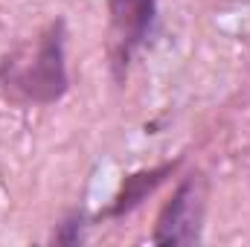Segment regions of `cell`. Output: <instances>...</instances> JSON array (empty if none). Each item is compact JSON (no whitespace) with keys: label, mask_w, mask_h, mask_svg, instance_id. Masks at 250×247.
Returning a JSON list of instances; mask_svg holds the SVG:
<instances>
[{"label":"cell","mask_w":250,"mask_h":247,"mask_svg":"<svg viewBox=\"0 0 250 247\" xmlns=\"http://www.w3.org/2000/svg\"><path fill=\"white\" fill-rule=\"evenodd\" d=\"M84 227H87L84 215L82 212H70L59 224V230L53 233V242H59V245H79V242H84Z\"/></svg>","instance_id":"cell-5"},{"label":"cell","mask_w":250,"mask_h":247,"mask_svg":"<svg viewBox=\"0 0 250 247\" xmlns=\"http://www.w3.org/2000/svg\"><path fill=\"white\" fill-rule=\"evenodd\" d=\"M204 218H207V178L201 172H192L163 204L151 230V242L154 245H198L204 239Z\"/></svg>","instance_id":"cell-2"},{"label":"cell","mask_w":250,"mask_h":247,"mask_svg":"<svg viewBox=\"0 0 250 247\" xmlns=\"http://www.w3.org/2000/svg\"><path fill=\"white\" fill-rule=\"evenodd\" d=\"M178 166H181V157H178V160H169V163H160V166H154V169H143V172L128 175L123 181V189L117 192L114 204L105 209L102 218H123L128 212H134L166 178H172V175L178 172Z\"/></svg>","instance_id":"cell-4"},{"label":"cell","mask_w":250,"mask_h":247,"mask_svg":"<svg viewBox=\"0 0 250 247\" xmlns=\"http://www.w3.org/2000/svg\"><path fill=\"white\" fill-rule=\"evenodd\" d=\"M108 3V26H111V70L114 79L125 82L128 64L137 56V50L146 47V41L154 32L157 21V0H105Z\"/></svg>","instance_id":"cell-3"},{"label":"cell","mask_w":250,"mask_h":247,"mask_svg":"<svg viewBox=\"0 0 250 247\" xmlns=\"http://www.w3.org/2000/svg\"><path fill=\"white\" fill-rule=\"evenodd\" d=\"M0 87L9 99L23 105H56L67 96V23L62 18L3 56Z\"/></svg>","instance_id":"cell-1"}]
</instances>
